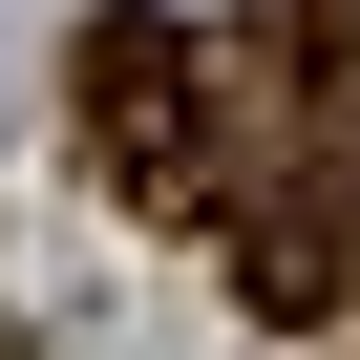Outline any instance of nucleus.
Masks as SVG:
<instances>
[{"mask_svg": "<svg viewBox=\"0 0 360 360\" xmlns=\"http://www.w3.org/2000/svg\"><path fill=\"white\" fill-rule=\"evenodd\" d=\"M85 127L127 191H212V148H191V43L169 22H85Z\"/></svg>", "mask_w": 360, "mask_h": 360, "instance_id": "nucleus-1", "label": "nucleus"}, {"mask_svg": "<svg viewBox=\"0 0 360 360\" xmlns=\"http://www.w3.org/2000/svg\"><path fill=\"white\" fill-rule=\"evenodd\" d=\"M255 43H276V64H318V85H339V64H360V0H255Z\"/></svg>", "mask_w": 360, "mask_h": 360, "instance_id": "nucleus-2", "label": "nucleus"}]
</instances>
